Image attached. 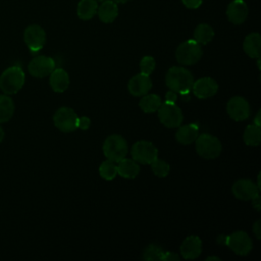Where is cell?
Here are the masks:
<instances>
[{"label": "cell", "instance_id": "obj_1", "mask_svg": "<svg viewBox=\"0 0 261 261\" xmlns=\"http://www.w3.org/2000/svg\"><path fill=\"white\" fill-rule=\"evenodd\" d=\"M165 84L171 91L185 95L189 94L190 90H192L194 76L187 68L173 66L165 74Z\"/></svg>", "mask_w": 261, "mask_h": 261}, {"label": "cell", "instance_id": "obj_2", "mask_svg": "<svg viewBox=\"0 0 261 261\" xmlns=\"http://www.w3.org/2000/svg\"><path fill=\"white\" fill-rule=\"evenodd\" d=\"M25 75L19 66H10L0 75V90L6 95H14L23 87Z\"/></svg>", "mask_w": 261, "mask_h": 261}, {"label": "cell", "instance_id": "obj_3", "mask_svg": "<svg viewBox=\"0 0 261 261\" xmlns=\"http://www.w3.org/2000/svg\"><path fill=\"white\" fill-rule=\"evenodd\" d=\"M217 242L226 245L236 254L242 255V256L248 255L253 248L252 239L249 237L247 232L243 230L234 231L231 234L226 237L219 236L217 238Z\"/></svg>", "mask_w": 261, "mask_h": 261}, {"label": "cell", "instance_id": "obj_4", "mask_svg": "<svg viewBox=\"0 0 261 261\" xmlns=\"http://www.w3.org/2000/svg\"><path fill=\"white\" fill-rule=\"evenodd\" d=\"M203 55L201 45L194 39L181 43L175 51V58L182 65H192L197 63Z\"/></svg>", "mask_w": 261, "mask_h": 261}, {"label": "cell", "instance_id": "obj_5", "mask_svg": "<svg viewBox=\"0 0 261 261\" xmlns=\"http://www.w3.org/2000/svg\"><path fill=\"white\" fill-rule=\"evenodd\" d=\"M127 143L125 139L119 135H111L106 138L103 144V153L107 159L118 162L127 154Z\"/></svg>", "mask_w": 261, "mask_h": 261}, {"label": "cell", "instance_id": "obj_6", "mask_svg": "<svg viewBox=\"0 0 261 261\" xmlns=\"http://www.w3.org/2000/svg\"><path fill=\"white\" fill-rule=\"evenodd\" d=\"M196 141V151L197 153L206 159H213L220 155L221 143L220 141L209 134H203L197 137Z\"/></svg>", "mask_w": 261, "mask_h": 261}, {"label": "cell", "instance_id": "obj_7", "mask_svg": "<svg viewBox=\"0 0 261 261\" xmlns=\"http://www.w3.org/2000/svg\"><path fill=\"white\" fill-rule=\"evenodd\" d=\"M158 118L160 122L170 128L178 127L184 119L182 112L178 106L174 103L164 102L161 103L160 107L158 108Z\"/></svg>", "mask_w": 261, "mask_h": 261}, {"label": "cell", "instance_id": "obj_8", "mask_svg": "<svg viewBox=\"0 0 261 261\" xmlns=\"http://www.w3.org/2000/svg\"><path fill=\"white\" fill-rule=\"evenodd\" d=\"M77 115L69 107H60L53 115L54 125L63 133H71L77 128Z\"/></svg>", "mask_w": 261, "mask_h": 261}, {"label": "cell", "instance_id": "obj_9", "mask_svg": "<svg viewBox=\"0 0 261 261\" xmlns=\"http://www.w3.org/2000/svg\"><path fill=\"white\" fill-rule=\"evenodd\" d=\"M130 154L135 161L142 164H150L158 158L157 148L148 141H139L135 143L132 147Z\"/></svg>", "mask_w": 261, "mask_h": 261}, {"label": "cell", "instance_id": "obj_10", "mask_svg": "<svg viewBox=\"0 0 261 261\" xmlns=\"http://www.w3.org/2000/svg\"><path fill=\"white\" fill-rule=\"evenodd\" d=\"M23 40L32 52H38L46 43V33L39 24H31L24 30Z\"/></svg>", "mask_w": 261, "mask_h": 261}, {"label": "cell", "instance_id": "obj_11", "mask_svg": "<svg viewBox=\"0 0 261 261\" xmlns=\"http://www.w3.org/2000/svg\"><path fill=\"white\" fill-rule=\"evenodd\" d=\"M54 68H55L54 60L51 57L45 56V55H39L34 57L28 65L29 72L33 76L40 77V79L49 75Z\"/></svg>", "mask_w": 261, "mask_h": 261}, {"label": "cell", "instance_id": "obj_12", "mask_svg": "<svg viewBox=\"0 0 261 261\" xmlns=\"http://www.w3.org/2000/svg\"><path fill=\"white\" fill-rule=\"evenodd\" d=\"M226 111L230 118L236 121H242L250 116V105L248 101L240 96L229 99L226 105Z\"/></svg>", "mask_w": 261, "mask_h": 261}, {"label": "cell", "instance_id": "obj_13", "mask_svg": "<svg viewBox=\"0 0 261 261\" xmlns=\"http://www.w3.org/2000/svg\"><path fill=\"white\" fill-rule=\"evenodd\" d=\"M231 191H232L233 196L237 199L243 200V201H248V200H253L254 198L259 196L260 189L251 179L243 178V179L237 180L232 185Z\"/></svg>", "mask_w": 261, "mask_h": 261}, {"label": "cell", "instance_id": "obj_14", "mask_svg": "<svg viewBox=\"0 0 261 261\" xmlns=\"http://www.w3.org/2000/svg\"><path fill=\"white\" fill-rule=\"evenodd\" d=\"M192 90L194 95L199 99H207L214 96L218 90L217 83L211 77H201L194 81L192 86Z\"/></svg>", "mask_w": 261, "mask_h": 261}, {"label": "cell", "instance_id": "obj_15", "mask_svg": "<svg viewBox=\"0 0 261 261\" xmlns=\"http://www.w3.org/2000/svg\"><path fill=\"white\" fill-rule=\"evenodd\" d=\"M152 88V81L149 75L142 72L134 75L127 84L128 92L135 97H142L146 95Z\"/></svg>", "mask_w": 261, "mask_h": 261}, {"label": "cell", "instance_id": "obj_16", "mask_svg": "<svg viewBox=\"0 0 261 261\" xmlns=\"http://www.w3.org/2000/svg\"><path fill=\"white\" fill-rule=\"evenodd\" d=\"M249 14L247 3L244 0H233L226 8V17L233 24L243 23Z\"/></svg>", "mask_w": 261, "mask_h": 261}, {"label": "cell", "instance_id": "obj_17", "mask_svg": "<svg viewBox=\"0 0 261 261\" xmlns=\"http://www.w3.org/2000/svg\"><path fill=\"white\" fill-rule=\"evenodd\" d=\"M179 251L182 258L196 259L202 252V241L197 236H190L184 240Z\"/></svg>", "mask_w": 261, "mask_h": 261}, {"label": "cell", "instance_id": "obj_18", "mask_svg": "<svg viewBox=\"0 0 261 261\" xmlns=\"http://www.w3.org/2000/svg\"><path fill=\"white\" fill-rule=\"evenodd\" d=\"M49 75H50V79H49L50 87L54 92L62 93L68 88L69 76L64 69L54 68Z\"/></svg>", "mask_w": 261, "mask_h": 261}, {"label": "cell", "instance_id": "obj_19", "mask_svg": "<svg viewBox=\"0 0 261 261\" xmlns=\"http://www.w3.org/2000/svg\"><path fill=\"white\" fill-rule=\"evenodd\" d=\"M199 136V126L196 123H189L178 126L175 133V139L179 144L189 145L197 139Z\"/></svg>", "mask_w": 261, "mask_h": 261}, {"label": "cell", "instance_id": "obj_20", "mask_svg": "<svg viewBox=\"0 0 261 261\" xmlns=\"http://www.w3.org/2000/svg\"><path fill=\"white\" fill-rule=\"evenodd\" d=\"M98 17L102 22L110 23L114 21V19L118 15V7L117 3L112 0H106L101 2L97 9Z\"/></svg>", "mask_w": 261, "mask_h": 261}, {"label": "cell", "instance_id": "obj_21", "mask_svg": "<svg viewBox=\"0 0 261 261\" xmlns=\"http://www.w3.org/2000/svg\"><path fill=\"white\" fill-rule=\"evenodd\" d=\"M244 51L251 58H259L261 54V37L258 33L249 34L243 44Z\"/></svg>", "mask_w": 261, "mask_h": 261}, {"label": "cell", "instance_id": "obj_22", "mask_svg": "<svg viewBox=\"0 0 261 261\" xmlns=\"http://www.w3.org/2000/svg\"><path fill=\"white\" fill-rule=\"evenodd\" d=\"M117 163H118L116 165L117 166V174H119L120 176H122L124 178L133 179L140 172V166H139L138 162L135 161L134 159L132 160V159H127L124 157Z\"/></svg>", "mask_w": 261, "mask_h": 261}, {"label": "cell", "instance_id": "obj_23", "mask_svg": "<svg viewBox=\"0 0 261 261\" xmlns=\"http://www.w3.org/2000/svg\"><path fill=\"white\" fill-rule=\"evenodd\" d=\"M96 0H81L76 7L77 16L83 20H89L95 16L98 9Z\"/></svg>", "mask_w": 261, "mask_h": 261}, {"label": "cell", "instance_id": "obj_24", "mask_svg": "<svg viewBox=\"0 0 261 261\" xmlns=\"http://www.w3.org/2000/svg\"><path fill=\"white\" fill-rule=\"evenodd\" d=\"M14 102L9 95H0V123L7 122L13 116Z\"/></svg>", "mask_w": 261, "mask_h": 261}, {"label": "cell", "instance_id": "obj_25", "mask_svg": "<svg viewBox=\"0 0 261 261\" xmlns=\"http://www.w3.org/2000/svg\"><path fill=\"white\" fill-rule=\"evenodd\" d=\"M214 37V30L207 23H200L194 31V40L200 45L208 44Z\"/></svg>", "mask_w": 261, "mask_h": 261}, {"label": "cell", "instance_id": "obj_26", "mask_svg": "<svg viewBox=\"0 0 261 261\" xmlns=\"http://www.w3.org/2000/svg\"><path fill=\"white\" fill-rule=\"evenodd\" d=\"M161 103H162L161 98L158 95L146 94L143 96V98H141V100L139 102V106L144 112L153 113L158 110Z\"/></svg>", "mask_w": 261, "mask_h": 261}, {"label": "cell", "instance_id": "obj_27", "mask_svg": "<svg viewBox=\"0 0 261 261\" xmlns=\"http://www.w3.org/2000/svg\"><path fill=\"white\" fill-rule=\"evenodd\" d=\"M243 139L246 145L256 147L261 142V130L260 126L256 124H249L243 135Z\"/></svg>", "mask_w": 261, "mask_h": 261}, {"label": "cell", "instance_id": "obj_28", "mask_svg": "<svg viewBox=\"0 0 261 261\" xmlns=\"http://www.w3.org/2000/svg\"><path fill=\"white\" fill-rule=\"evenodd\" d=\"M100 176L106 180L113 179L117 174V166L115 162L107 159L101 163L99 166Z\"/></svg>", "mask_w": 261, "mask_h": 261}, {"label": "cell", "instance_id": "obj_29", "mask_svg": "<svg viewBox=\"0 0 261 261\" xmlns=\"http://www.w3.org/2000/svg\"><path fill=\"white\" fill-rule=\"evenodd\" d=\"M164 253L165 251L161 247L151 244L143 252V259L144 260H162Z\"/></svg>", "mask_w": 261, "mask_h": 261}, {"label": "cell", "instance_id": "obj_30", "mask_svg": "<svg viewBox=\"0 0 261 261\" xmlns=\"http://www.w3.org/2000/svg\"><path fill=\"white\" fill-rule=\"evenodd\" d=\"M151 168H152V171L153 173L158 176V177H165L168 173H169V170H170V166L169 164L164 161V160H161V159H158L156 158L154 161H152L151 163Z\"/></svg>", "mask_w": 261, "mask_h": 261}, {"label": "cell", "instance_id": "obj_31", "mask_svg": "<svg viewBox=\"0 0 261 261\" xmlns=\"http://www.w3.org/2000/svg\"><path fill=\"white\" fill-rule=\"evenodd\" d=\"M156 65L155 59L152 56H144L140 62V70L142 73L150 75Z\"/></svg>", "mask_w": 261, "mask_h": 261}, {"label": "cell", "instance_id": "obj_32", "mask_svg": "<svg viewBox=\"0 0 261 261\" xmlns=\"http://www.w3.org/2000/svg\"><path fill=\"white\" fill-rule=\"evenodd\" d=\"M91 125V119L87 116H82V117H79L77 118V128H81V129H88Z\"/></svg>", "mask_w": 261, "mask_h": 261}, {"label": "cell", "instance_id": "obj_33", "mask_svg": "<svg viewBox=\"0 0 261 261\" xmlns=\"http://www.w3.org/2000/svg\"><path fill=\"white\" fill-rule=\"evenodd\" d=\"M182 4L190 9H197L201 6L203 0H181Z\"/></svg>", "mask_w": 261, "mask_h": 261}, {"label": "cell", "instance_id": "obj_34", "mask_svg": "<svg viewBox=\"0 0 261 261\" xmlns=\"http://www.w3.org/2000/svg\"><path fill=\"white\" fill-rule=\"evenodd\" d=\"M162 260L164 261H173V260H179V256L176 255L175 253H170V252H165L163 257H162Z\"/></svg>", "mask_w": 261, "mask_h": 261}, {"label": "cell", "instance_id": "obj_35", "mask_svg": "<svg viewBox=\"0 0 261 261\" xmlns=\"http://www.w3.org/2000/svg\"><path fill=\"white\" fill-rule=\"evenodd\" d=\"M176 93L174 91H168L165 95V102H170V103H174L176 101Z\"/></svg>", "mask_w": 261, "mask_h": 261}, {"label": "cell", "instance_id": "obj_36", "mask_svg": "<svg viewBox=\"0 0 261 261\" xmlns=\"http://www.w3.org/2000/svg\"><path fill=\"white\" fill-rule=\"evenodd\" d=\"M253 231L254 233L256 234L257 239L259 240L260 239V231H261V228H260V220H257L254 225H253Z\"/></svg>", "mask_w": 261, "mask_h": 261}, {"label": "cell", "instance_id": "obj_37", "mask_svg": "<svg viewBox=\"0 0 261 261\" xmlns=\"http://www.w3.org/2000/svg\"><path fill=\"white\" fill-rule=\"evenodd\" d=\"M252 201H253V206H254L257 210H260V197L257 196V197L254 198Z\"/></svg>", "mask_w": 261, "mask_h": 261}, {"label": "cell", "instance_id": "obj_38", "mask_svg": "<svg viewBox=\"0 0 261 261\" xmlns=\"http://www.w3.org/2000/svg\"><path fill=\"white\" fill-rule=\"evenodd\" d=\"M254 124L260 126L261 125V120H260V111H258V113L256 114V117L254 119Z\"/></svg>", "mask_w": 261, "mask_h": 261}, {"label": "cell", "instance_id": "obj_39", "mask_svg": "<svg viewBox=\"0 0 261 261\" xmlns=\"http://www.w3.org/2000/svg\"><path fill=\"white\" fill-rule=\"evenodd\" d=\"M4 136H5L4 130H3V128H2V126H1V124H0V143L4 140Z\"/></svg>", "mask_w": 261, "mask_h": 261}, {"label": "cell", "instance_id": "obj_40", "mask_svg": "<svg viewBox=\"0 0 261 261\" xmlns=\"http://www.w3.org/2000/svg\"><path fill=\"white\" fill-rule=\"evenodd\" d=\"M112 1H114V2L117 3V4H124V3L128 2L129 0H112Z\"/></svg>", "mask_w": 261, "mask_h": 261}, {"label": "cell", "instance_id": "obj_41", "mask_svg": "<svg viewBox=\"0 0 261 261\" xmlns=\"http://www.w3.org/2000/svg\"><path fill=\"white\" fill-rule=\"evenodd\" d=\"M206 260H217V261H219L220 259H219L218 257H213V256H212V257H208Z\"/></svg>", "mask_w": 261, "mask_h": 261}, {"label": "cell", "instance_id": "obj_42", "mask_svg": "<svg viewBox=\"0 0 261 261\" xmlns=\"http://www.w3.org/2000/svg\"><path fill=\"white\" fill-rule=\"evenodd\" d=\"M97 2H103V1H106V0H96Z\"/></svg>", "mask_w": 261, "mask_h": 261}]
</instances>
